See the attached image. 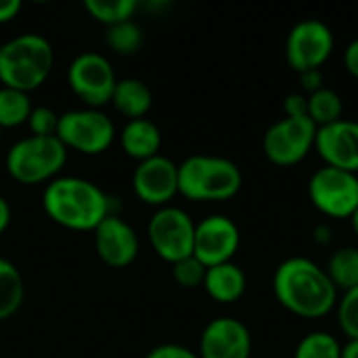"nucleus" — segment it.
I'll return each instance as SVG.
<instances>
[{"label":"nucleus","instance_id":"obj_28","mask_svg":"<svg viewBox=\"0 0 358 358\" xmlns=\"http://www.w3.org/2000/svg\"><path fill=\"white\" fill-rule=\"evenodd\" d=\"M206 266L195 258L189 256L176 264H172V277L176 281V285H180L182 289H197L203 287V279H206Z\"/></svg>","mask_w":358,"mask_h":358},{"label":"nucleus","instance_id":"obj_23","mask_svg":"<svg viewBox=\"0 0 358 358\" xmlns=\"http://www.w3.org/2000/svg\"><path fill=\"white\" fill-rule=\"evenodd\" d=\"M34 105L27 92L0 86V128H17L27 124Z\"/></svg>","mask_w":358,"mask_h":358},{"label":"nucleus","instance_id":"obj_20","mask_svg":"<svg viewBox=\"0 0 358 358\" xmlns=\"http://www.w3.org/2000/svg\"><path fill=\"white\" fill-rule=\"evenodd\" d=\"M25 285L19 268L0 256V321L10 319L23 304Z\"/></svg>","mask_w":358,"mask_h":358},{"label":"nucleus","instance_id":"obj_36","mask_svg":"<svg viewBox=\"0 0 358 358\" xmlns=\"http://www.w3.org/2000/svg\"><path fill=\"white\" fill-rule=\"evenodd\" d=\"M315 241L319 243V245H327L329 241H331V229L327 227V224H319L317 229H315Z\"/></svg>","mask_w":358,"mask_h":358},{"label":"nucleus","instance_id":"obj_8","mask_svg":"<svg viewBox=\"0 0 358 358\" xmlns=\"http://www.w3.org/2000/svg\"><path fill=\"white\" fill-rule=\"evenodd\" d=\"M308 197L323 216L350 220L358 210V174L323 166L308 180Z\"/></svg>","mask_w":358,"mask_h":358},{"label":"nucleus","instance_id":"obj_33","mask_svg":"<svg viewBox=\"0 0 358 358\" xmlns=\"http://www.w3.org/2000/svg\"><path fill=\"white\" fill-rule=\"evenodd\" d=\"M344 65L350 76L358 78V38H355L344 50Z\"/></svg>","mask_w":358,"mask_h":358},{"label":"nucleus","instance_id":"obj_32","mask_svg":"<svg viewBox=\"0 0 358 358\" xmlns=\"http://www.w3.org/2000/svg\"><path fill=\"white\" fill-rule=\"evenodd\" d=\"M300 84H302V90L306 92V96L321 90L325 86L323 84V71L321 69H310V71L300 73Z\"/></svg>","mask_w":358,"mask_h":358},{"label":"nucleus","instance_id":"obj_18","mask_svg":"<svg viewBox=\"0 0 358 358\" xmlns=\"http://www.w3.org/2000/svg\"><path fill=\"white\" fill-rule=\"evenodd\" d=\"M120 145H122V151L128 157H132V159H136L141 164L145 159H151V157L159 155L162 132L147 117L128 120L126 126L120 132Z\"/></svg>","mask_w":358,"mask_h":358},{"label":"nucleus","instance_id":"obj_37","mask_svg":"<svg viewBox=\"0 0 358 358\" xmlns=\"http://www.w3.org/2000/svg\"><path fill=\"white\" fill-rule=\"evenodd\" d=\"M342 358H358V340H348L342 346Z\"/></svg>","mask_w":358,"mask_h":358},{"label":"nucleus","instance_id":"obj_1","mask_svg":"<svg viewBox=\"0 0 358 358\" xmlns=\"http://www.w3.org/2000/svg\"><path fill=\"white\" fill-rule=\"evenodd\" d=\"M273 292L287 313L302 319H323L336 310L340 300L327 271L304 256L287 258L275 268Z\"/></svg>","mask_w":358,"mask_h":358},{"label":"nucleus","instance_id":"obj_10","mask_svg":"<svg viewBox=\"0 0 358 358\" xmlns=\"http://www.w3.org/2000/svg\"><path fill=\"white\" fill-rule=\"evenodd\" d=\"M336 38L327 23L319 19H304L296 23L285 40V61L298 71L321 69L334 55Z\"/></svg>","mask_w":358,"mask_h":358},{"label":"nucleus","instance_id":"obj_21","mask_svg":"<svg viewBox=\"0 0 358 358\" xmlns=\"http://www.w3.org/2000/svg\"><path fill=\"white\" fill-rule=\"evenodd\" d=\"M329 279L338 287V292H350L358 287V248L348 245L340 248L331 254L325 266Z\"/></svg>","mask_w":358,"mask_h":358},{"label":"nucleus","instance_id":"obj_34","mask_svg":"<svg viewBox=\"0 0 358 358\" xmlns=\"http://www.w3.org/2000/svg\"><path fill=\"white\" fill-rule=\"evenodd\" d=\"M21 0H0V23L13 21L21 13Z\"/></svg>","mask_w":358,"mask_h":358},{"label":"nucleus","instance_id":"obj_16","mask_svg":"<svg viewBox=\"0 0 358 358\" xmlns=\"http://www.w3.org/2000/svg\"><path fill=\"white\" fill-rule=\"evenodd\" d=\"M94 250L96 256L111 268H124L132 264L138 256L141 243L138 235L124 218L109 214L94 231Z\"/></svg>","mask_w":358,"mask_h":358},{"label":"nucleus","instance_id":"obj_7","mask_svg":"<svg viewBox=\"0 0 358 358\" xmlns=\"http://www.w3.org/2000/svg\"><path fill=\"white\" fill-rule=\"evenodd\" d=\"M147 237L153 252L162 260L176 264L193 256L195 222L182 208L164 206L151 216L147 224Z\"/></svg>","mask_w":358,"mask_h":358},{"label":"nucleus","instance_id":"obj_14","mask_svg":"<svg viewBox=\"0 0 358 358\" xmlns=\"http://www.w3.org/2000/svg\"><path fill=\"white\" fill-rule=\"evenodd\" d=\"M199 358H250L252 334L235 317L212 319L199 338Z\"/></svg>","mask_w":358,"mask_h":358},{"label":"nucleus","instance_id":"obj_35","mask_svg":"<svg viewBox=\"0 0 358 358\" xmlns=\"http://www.w3.org/2000/svg\"><path fill=\"white\" fill-rule=\"evenodd\" d=\"M10 224V206L8 201L0 195V235L8 229Z\"/></svg>","mask_w":358,"mask_h":358},{"label":"nucleus","instance_id":"obj_25","mask_svg":"<svg viewBox=\"0 0 358 358\" xmlns=\"http://www.w3.org/2000/svg\"><path fill=\"white\" fill-rule=\"evenodd\" d=\"M294 358H342V344L334 334L310 331L298 342Z\"/></svg>","mask_w":358,"mask_h":358},{"label":"nucleus","instance_id":"obj_31","mask_svg":"<svg viewBox=\"0 0 358 358\" xmlns=\"http://www.w3.org/2000/svg\"><path fill=\"white\" fill-rule=\"evenodd\" d=\"M283 111L285 117H302L308 115V99L302 92H292L283 101Z\"/></svg>","mask_w":358,"mask_h":358},{"label":"nucleus","instance_id":"obj_38","mask_svg":"<svg viewBox=\"0 0 358 358\" xmlns=\"http://www.w3.org/2000/svg\"><path fill=\"white\" fill-rule=\"evenodd\" d=\"M350 227H352V233L357 235V239H358V210L350 216Z\"/></svg>","mask_w":358,"mask_h":358},{"label":"nucleus","instance_id":"obj_19","mask_svg":"<svg viewBox=\"0 0 358 358\" xmlns=\"http://www.w3.org/2000/svg\"><path fill=\"white\" fill-rule=\"evenodd\" d=\"M111 105L124 117L141 120V117H145L149 113V109L153 105V92L143 80L124 78V80H117V84H115Z\"/></svg>","mask_w":358,"mask_h":358},{"label":"nucleus","instance_id":"obj_17","mask_svg":"<svg viewBox=\"0 0 358 358\" xmlns=\"http://www.w3.org/2000/svg\"><path fill=\"white\" fill-rule=\"evenodd\" d=\"M203 289L218 304H235L248 289V277L239 264L224 262L206 271Z\"/></svg>","mask_w":358,"mask_h":358},{"label":"nucleus","instance_id":"obj_9","mask_svg":"<svg viewBox=\"0 0 358 358\" xmlns=\"http://www.w3.org/2000/svg\"><path fill=\"white\" fill-rule=\"evenodd\" d=\"M315 138L317 126L308 115L283 117L266 130L262 138V149L271 164L279 168H289L300 164L315 149Z\"/></svg>","mask_w":358,"mask_h":358},{"label":"nucleus","instance_id":"obj_12","mask_svg":"<svg viewBox=\"0 0 358 358\" xmlns=\"http://www.w3.org/2000/svg\"><path fill=\"white\" fill-rule=\"evenodd\" d=\"M239 245H241V233L233 218L224 214H212L206 216L201 222H195L193 256L206 268L233 262Z\"/></svg>","mask_w":358,"mask_h":358},{"label":"nucleus","instance_id":"obj_2","mask_svg":"<svg viewBox=\"0 0 358 358\" xmlns=\"http://www.w3.org/2000/svg\"><path fill=\"white\" fill-rule=\"evenodd\" d=\"M46 216L69 231H94L111 212V197L92 180L59 176L44 187Z\"/></svg>","mask_w":358,"mask_h":358},{"label":"nucleus","instance_id":"obj_15","mask_svg":"<svg viewBox=\"0 0 358 358\" xmlns=\"http://www.w3.org/2000/svg\"><path fill=\"white\" fill-rule=\"evenodd\" d=\"M315 149L325 166L358 174V122L342 117L317 128Z\"/></svg>","mask_w":358,"mask_h":358},{"label":"nucleus","instance_id":"obj_29","mask_svg":"<svg viewBox=\"0 0 358 358\" xmlns=\"http://www.w3.org/2000/svg\"><path fill=\"white\" fill-rule=\"evenodd\" d=\"M31 136H57L59 113L50 107H34L27 120Z\"/></svg>","mask_w":358,"mask_h":358},{"label":"nucleus","instance_id":"obj_39","mask_svg":"<svg viewBox=\"0 0 358 358\" xmlns=\"http://www.w3.org/2000/svg\"><path fill=\"white\" fill-rule=\"evenodd\" d=\"M0 138H2V128H0Z\"/></svg>","mask_w":358,"mask_h":358},{"label":"nucleus","instance_id":"obj_6","mask_svg":"<svg viewBox=\"0 0 358 358\" xmlns=\"http://www.w3.org/2000/svg\"><path fill=\"white\" fill-rule=\"evenodd\" d=\"M57 138L69 151L84 155H101L115 141V124L101 109L84 107L59 115Z\"/></svg>","mask_w":358,"mask_h":358},{"label":"nucleus","instance_id":"obj_27","mask_svg":"<svg viewBox=\"0 0 358 358\" xmlns=\"http://www.w3.org/2000/svg\"><path fill=\"white\" fill-rule=\"evenodd\" d=\"M336 317L342 334L348 340H358V287L344 292L336 306Z\"/></svg>","mask_w":358,"mask_h":358},{"label":"nucleus","instance_id":"obj_22","mask_svg":"<svg viewBox=\"0 0 358 358\" xmlns=\"http://www.w3.org/2000/svg\"><path fill=\"white\" fill-rule=\"evenodd\" d=\"M306 99H308V117L317 128L329 126L344 117V101L334 88L323 86L321 90L308 94Z\"/></svg>","mask_w":358,"mask_h":358},{"label":"nucleus","instance_id":"obj_26","mask_svg":"<svg viewBox=\"0 0 358 358\" xmlns=\"http://www.w3.org/2000/svg\"><path fill=\"white\" fill-rule=\"evenodd\" d=\"M105 40H107V46L113 52H117V55H134L143 46V29H141L138 23H134L130 19V21L107 27Z\"/></svg>","mask_w":358,"mask_h":358},{"label":"nucleus","instance_id":"obj_11","mask_svg":"<svg viewBox=\"0 0 358 358\" xmlns=\"http://www.w3.org/2000/svg\"><path fill=\"white\" fill-rule=\"evenodd\" d=\"M67 82L73 94L92 109H101L103 105L111 103L117 78L113 65L101 52H82L78 55L69 69Z\"/></svg>","mask_w":358,"mask_h":358},{"label":"nucleus","instance_id":"obj_24","mask_svg":"<svg viewBox=\"0 0 358 358\" xmlns=\"http://www.w3.org/2000/svg\"><path fill=\"white\" fill-rule=\"evenodd\" d=\"M84 8L94 21L111 27L130 21L138 8V2L136 0H86Z\"/></svg>","mask_w":358,"mask_h":358},{"label":"nucleus","instance_id":"obj_30","mask_svg":"<svg viewBox=\"0 0 358 358\" xmlns=\"http://www.w3.org/2000/svg\"><path fill=\"white\" fill-rule=\"evenodd\" d=\"M147 358H199V355L180 344H162V346H155L147 355Z\"/></svg>","mask_w":358,"mask_h":358},{"label":"nucleus","instance_id":"obj_13","mask_svg":"<svg viewBox=\"0 0 358 358\" xmlns=\"http://www.w3.org/2000/svg\"><path fill=\"white\" fill-rule=\"evenodd\" d=\"M132 189L147 206H170V201L178 195V166L166 155L145 159L134 168Z\"/></svg>","mask_w":358,"mask_h":358},{"label":"nucleus","instance_id":"obj_3","mask_svg":"<svg viewBox=\"0 0 358 358\" xmlns=\"http://www.w3.org/2000/svg\"><path fill=\"white\" fill-rule=\"evenodd\" d=\"M55 65L52 44L40 34H21L0 46V84L31 92L40 88Z\"/></svg>","mask_w":358,"mask_h":358},{"label":"nucleus","instance_id":"obj_4","mask_svg":"<svg viewBox=\"0 0 358 358\" xmlns=\"http://www.w3.org/2000/svg\"><path fill=\"white\" fill-rule=\"evenodd\" d=\"M239 166L218 155H191L178 164V195L189 201H227L241 191Z\"/></svg>","mask_w":358,"mask_h":358},{"label":"nucleus","instance_id":"obj_5","mask_svg":"<svg viewBox=\"0 0 358 358\" xmlns=\"http://www.w3.org/2000/svg\"><path fill=\"white\" fill-rule=\"evenodd\" d=\"M67 164V149L57 136H25L4 157L6 172L19 185H42L59 178Z\"/></svg>","mask_w":358,"mask_h":358}]
</instances>
